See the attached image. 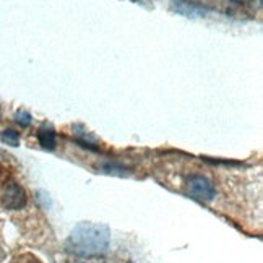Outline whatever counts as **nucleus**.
I'll use <instances>...</instances> for the list:
<instances>
[{"instance_id": "obj_6", "label": "nucleus", "mask_w": 263, "mask_h": 263, "mask_svg": "<svg viewBox=\"0 0 263 263\" xmlns=\"http://www.w3.org/2000/svg\"><path fill=\"white\" fill-rule=\"evenodd\" d=\"M0 138H2L4 143H7L10 146H18V143H20V137L15 130H4L2 134H0Z\"/></svg>"}, {"instance_id": "obj_4", "label": "nucleus", "mask_w": 263, "mask_h": 263, "mask_svg": "<svg viewBox=\"0 0 263 263\" xmlns=\"http://www.w3.org/2000/svg\"><path fill=\"white\" fill-rule=\"evenodd\" d=\"M174 12L184 15V16H203L206 12H210L208 8L201 7L198 4H194V2H189V0H173V4H171Z\"/></svg>"}, {"instance_id": "obj_7", "label": "nucleus", "mask_w": 263, "mask_h": 263, "mask_svg": "<svg viewBox=\"0 0 263 263\" xmlns=\"http://www.w3.org/2000/svg\"><path fill=\"white\" fill-rule=\"evenodd\" d=\"M15 120L16 122L22 125V127H26V125H29L31 124V116H29L26 110H18L16 112V116H15Z\"/></svg>"}, {"instance_id": "obj_5", "label": "nucleus", "mask_w": 263, "mask_h": 263, "mask_svg": "<svg viewBox=\"0 0 263 263\" xmlns=\"http://www.w3.org/2000/svg\"><path fill=\"white\" fill-rule=\"evenodd\" d=\"M37 140H39V145H41L43 148H46V149H54L55 148V143H57L54 128L50 127V125L39 127V130H37Z\"/></svg>"}, {"instance_id": "obj_2", "label": "nucleus", "mask_w": 263, "mask_h": 263, "mask_svg": "<svg viewBox=\"0 0 263 263\" xmlns=\"http://www.w3.org/2000/svg\"><path fill=\"white\" fill-rule=\"evenodd\" d=\"M0 203L7 210H20L26 205V194L16 182H8L0 192Z\"/></svg>"}, {"instance_id": "obj_3", "label": "nucleus", "mask_w": 263, "mask_h": 263, "mask_svg": "<svg viewBox=\"0 0 263 263\" xmlns=\"http://www.w3.org/2000/svg\"><path fill=\"white\" fill-rule=\"evenodd\" d=\"M187 192L192 198H195L198 201H211L215 198V187L203 176L190 177L187 184Z\"/></svg>"}, {"instance_id": "obj_1", "label": "nucleus", "mask_w": 263, "mask_h": 263, "mask_svg": "<svg viewBox=\"0 0 263 263\" xmlns=\"http://www.w3.org/2000/svg\"><path fill=\"white\" fill-rule=\"evenodd\" d=\"M110 234L109 229L96 222H80L67 239L68 252L78 257L103 255L109 249Z\"/></svg>"}]
</instances>
